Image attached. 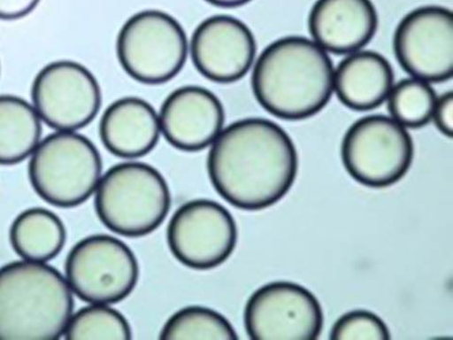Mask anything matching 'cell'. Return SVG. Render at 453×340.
Here are the masks:
<instances>
[{"mask_svg":"<svg viewBox=\"0 0 453 340\" xmlns=\"http://www.w3.org/2000/svg\"><path fill=\"white\" fill-rule=\"evenodd\" d=\"M207 169L212 187L226 203L260 211L288 194L299 170V156L280 125L250 118L224 128L211 145Z\"/></svg>","mask_w":453,"mask_h":340,"instance_id":"1","label":"cell"},{"mask_svg":"<svg viewBox=\"0 0 453 340\" xmlns=\"http://www.w3.org/2000/svg\"><path fill=\"white\" fill-rule=\"evenodd\" d=\"M334 67L328 52L306 37L278 39L259 56L251 85L259 104L289 121L314 117L334 94Z\"/></svg>","mask_w":453,"mask_h":340,"instance_id":"2","label":"cell"},{"mask_svg":"<svg viewBox=\"0 0 453 340\" xmlns=\"http://www.w3.org/2000/svg\"><path fill=\"white\" fill-rule=\"evenodd\" d=\"M73 292L47 263L16 261L0 267V340H53L73 314Z\"/></svg>","mask_w":453,"mask_h":340,"instance_id":"3","label":"cell"},{"mask_svg":"<svg viewBox=\"0 0 453 340\" xmlns=\"http://www.w3.org/2000/svg\"><path fill=\"white\" fill-rule=\"evenodd\" d=\"M172 206L164 176L153 166L126 162L111 167L95 192L96 215L111 232L126 237L157 230Z\"/></svg>","mask_w":453,"mask_h":340,"instance_id":"4","label":"cell"},{"mask_svg":"<svg viewBox=\"0 0 453 340\" xmlns=\"http://www.w3.org/2000/svg\"><path fill=\"white\" fill-rule=\"evenodd\" d=\"M28 176L42 201L73 208L95 194L103 161L93 142L76 132H60L39 142L31 155Z\"/></svg>","mask_w":453,"mask_h":340,"instance_id":"5","label":"cell"},{"mask_svg":"<svg viewBox=\"0 0 453 340\" xmlns=\"http://www.w3.org/2000/svg\"><path fill=\"white\" fill-rule=\"evenodd\" d=\"M125 73L145 84L175 78L187 62L188 41L180 22L160 10L141 11L121 27L117 41Z\"/></svg>","mask_w":453,"mask_h":340,"instance_id":"6","label":"cell"},{"mask_svg":"<svg viewBox=\"0 0 453 340\" xmlns=\"http://www.w3.org/2000/svg\"><path fill=\"white\" fill-rule=\"evenodd\" d=\"M414 158L412 136L391 117L362 118L349 128L342 141L346 172L367 188L386 189L399 182L409 173Z\"/></svg>","mask_w":453,"mask_h":340,"instance_id":"7","label":"cell"},{"mask_svg":"<svg viewBox=\"0 0 453 340\" xmlns=\"http://www.w3.org/2000/svg\"><path fill=\"white\" fill-rule=\"evenodd\" d=\"M139 275L132 249L108 235L81 239L65 261V279L71 290L88 304L122 302L134 292Z\"/></svg>","mask_w":453,"mask_h":340,"instance_id":"8","label":"cell"},{"mask_svg":"<svg viewBox=\"0 0 453 340\" xmlns=\"http://www.w3.org/2000/svg\"><path fill=\"white\" fill-rule=\"evenodd\" d=\"M166 239L180 264L196 271H209L232 257L238 230L228 209L215 201L196 198L174 212Z\"/></svg>","mask_w":453,"mask_h":340,"instance_id":"9","label":"cell"},{"mask_svg":"<svg viewBox=\"0 0 453 340\" xmlns=\"http://www.w3.org/2000/svg\"><path fill=\"white\" fill-rule=\"evenodd\" d=\"M245 328L253 340H316L324 313L318 298L289 281H275L254 291L244 312Z\"/></svg>","mask_w":453,"mask_h":340,"instance_id":"10","label":"cell"},{"mask_svg":"<svg viewBox=\"0 0 453 340\" xmlns=\"http://www.w3.org/2000/svg\"><path fill=\"white\" fill-rule=\"evenodd\" d=\"M33 105L55 131L77 132L102 106V90L91 71L73 61H56L40 70L32 88Z\"/></svg>","mask_w":453,"mask_h":340,"instance_id":"11","label":"cell"},{"mask_svg":"<svg viewBox=\"0 0 453 340\" xmlns=\"http://www.w3.org/2000/svg\"><path fill=\"white\" fill-rule=\"evenodd\" d=\"M394 50L408 74L429 83L453 74V13L441 6H424L408 14L396 27Z\"/></svg>","mask_w":453,"mask_h":340,"instance_id":"12","label":"cell"},{"mask_svg":"<svg viewBox=\"0 0 453 340\" xmlns=\"http://www.w3.org/2000/svg\"><path fill=\"white\" fill-rule=\"evenodd\" d=\"M250 28L230 16H214L196 28L190 51L195 67L206 79L233 83L244 78L257 56Z\"/></svg>","mask_w":453,"mask_h":340,"instance_id":"13","label":"cell"},{"mask_svg":"<svg viewBox=\"0 0 453 340\" xmlns=\"http://www.w3.org/2000/svg\"><path fill=\"white\" fill-rule=\"evenodd\" d=\"M161 134L170 145L187 152L210 147L224 129L225 112L210 90L188 85L176 89L159 113Z\"/></svg>","mask_w":453,"mask_h":340,"instance_id":"14","label":"cell"},{"mask_svg":"<svg viewBox=\"0 0 453 340\" xmlns=\"http://www.w3.org/2000/svg\"><path fill=\"white\" fill-rule=\"evenodd\" d=\"M308 24L311 37L324 50L349 55L370 44L379 19L372 0H317Z\"/></svg>","mask_w":453,"mask_h":340,"instance_id":"15","label":"cell"},{"mask_svg":"<svg viewBox=\"0 0 453 340\" xmlns=\"http://www.w3.org/2000/svg\"><path fill=\"white\" fill-rule=\"evenodd\" d=\"M159 115L143 98L126 97L112 103L99 123V135L112 155L123 159L144 158L157 145Z\"/></svg>","mask_w":453,"mask_h":340,"instance_id":"16","label":"cell"},{"mask_svg":"<svg viewBox=\"0 0 453 340\" xmlns=\"http://www.w3.org/2000/svg\"><path fill=\"white\" fill-rule=\"evenodd\" d=\"M394 84L390 63L375 51L351 53L334 70V91L353 111L367 112L384 104Z\"/></svg>","mask_w":453,"mask_h":340,"instance_id":"17","label":"cell"},{"mask_svg":"<svg viewBox=\"0 0 453 340\" xmlns=\"http://www.w3.org/2000/svg\"><path fill=\"white\" fill-rule=\"evenodd\" d=\"M65 227L50 210L27 209L14 219L10 229L12 249L23 260L47 263L65 247Z\"/></svg>","mask_w":453,"mask_h":340,"instance_id":"18","label":"cell"},{"mask_svg":"<svg viewBox=\"0 0 453 340\" xmlns=\"http://www.w3.org/2000/svg\"><path fill=\"white\" fill-rule=\"evenodd\" d=\"M41 123L33 104L16 96H0V165L30 158L41 141Z\"/></svg>","mask_w":453,"mask_h":340,"instance_id":"19","label":"cell"},{"mask_svg":"<svg viewBox=\"0 0 453 340\" xmlns=\"http://www.w3.org/2000/svg\"><path fill=\"white\" fill-rule=\"evenodd\" d=\"M160 338L235 340L238 336L232 323L218 311L191 305L180 309L166 321Z\"/></svg>","mask_w":453,"mask_h":340,"instance_id":"20","label":"cell"},{"mask_svg":"<svg viewBox=\"0 0 453 340\" xmlns=\"http://www.w3.org/2000/svg\"><path fill=\"white\" fill-rule=\"evenodd\" d=\"M436 101L431 83L417 78L394 84L388 97L391 118L410 129H419L432 121Z\"/></svg>","mask_w":453,"mask_h":340,"instance_id":"21","label":"cell"},{"mask_svg":"<svg viewBox=\"0 0 453 340\" xmlns=\"http://www.w3.org/2000/svg\"><path fill=\"white\" fill-rule=\"evenodd\" d=\"M130 323L109 305L89 304L71 316L64 336L68 340L132 338Z\"/></svg>","mask_w":453,"mask_h":340,"instance_id":"22","label":"cell"},{"mask_svg":"<svg viewBox=\"0 0 453 340\" xmlns=\"http://www.w3.org/2000/svg\"><path fill=\"white\" fill-rule=\"evenodd\" d=\"M332 340H389L390 330L379 316L367 310H353L333 326Z\"/></svg>","mask_w":453,"mask_h":340,"instance_id":"23","label":"cell"},{"mask_svg":"<svg viewBox=\"0 0 453 340\" xmlns=\"http://www.w3.org/2000/svg\"><path fill=\"white\" fill-rule=\"evenodd\" d=\"M437 130L451 138L453 135V93L451 91L437 97L433 119Z\"/></svg>","mask_w":453,"mask_h":340,"instance_id":"24","label":"cell"},{"mask_svg":"<svg viewBox=\"0 0 453 340\" xmlns=\"http://www.w3.org/2000/svg\"><path fill=\"white\" fill-rule=\"evenodd\" d=\"M41 0H0V19L17 20L30 14Z\"/></svg>","mask_w":453,"mask_h":340,"instance_id":"25","label":"cell"},{"mask_svg":"<svg viewBox=\"0 0 453 340\" xmlns=\"http://www.w3.org/2000/svg\"><path fill=\"white\" fill-rule=\"evenodd\" d=\"M205 2L221 8H236L250 3L251 0H205Z\"/></svg>","mask_w":453,"mask_h":340,"instance_id":"26","label":"cell"}]
</instances>
